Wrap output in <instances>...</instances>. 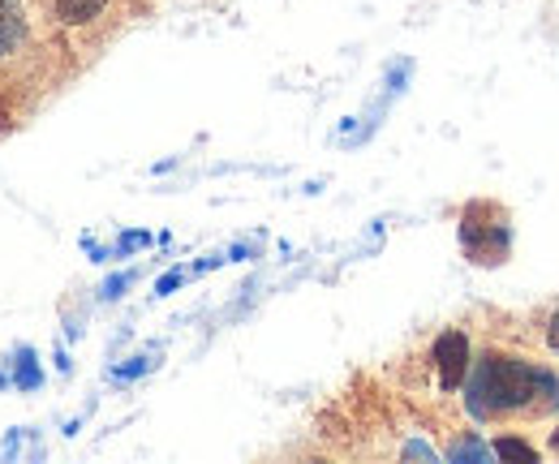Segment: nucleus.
<instances>
[{
	"label": "nucleus",
	"instance_id": "obj_1",
	"mask_svg": "<svg viewBox=\"0 0 559 464\" xmlns=\"http://www.w3.org/2000/svg\"><path fill=\"white\" fill-rule=\"evenodd\" d=\"M559 383L530 366V361H516V357H483L474 361V379H469V413L474 417H495V413H512V408H525L534 396H551Z\"/></svg>",
	"mask_w": 559,
	"mask_h": 464
},
{
	"label": "nucleus",
	"instance_id": "obj_2",
	"mask_svg": "<svg viewBox=\"0 0 559 464\" xmlns=\"http://www.w3.org/2000/svg\"><path fill=\"white\" fill-rule=\"evenodd\" d=\"M435 366H439V388L456 392L469 374V340L461 332H443L435 340Z\"/></svg>",
	"mask_w": 559,
	"mask_h": 464
},
{
	"label": "nucleus",
	"instance_id": "obj_3",
	"mask_svg": "<svg viewBox=\"0 0 559 464\" xmlns=\"http://www.w3.org/2000/svg\"><path fill=\"white\" fill-rule=\"evenodd\" d=\"M104 4H108V0H61V4H57V17H61L66 26H82V22H95V17L104 13Z\"/></svg>",
	"mask_w": 559,
	"mask_h": 464
},
{
	"label": "nucleus",
	"instance_id": "obj_4",
	"mask_svg": "<svg viewBox=\"0 0 559 464\" xmlns=\"http://www.w3.org/2000/svg\"><path fill=\"white\" fill-rule=\"evenodd\" d=\"M495 456H503V461H538V452L530 448V443H521V439H499L495 443Z\"/></svg>",
	"mask_w": 559,
	"mask_h": 464
},
{
	"label": "nucleus",
	"instance_id": "obj_5",
	"mask_svg": "<svg viewBox=\"0 0 559 464\" xmlns=\"http://www.w3.org/2000/svg\"><path fill=\"white\" fill-rule=\"evenodd\" d=\"M547 340H551V348L559 353V310L551 314V328H547Z\"/></svg>",
	"mask_w": 559,
	"mask_h": 464
},
{
	"label": "nucleus",
	"instance_id": "obj_6",
	"mask_svg": "<svg viewBox=\"0 0 559 464\" xmlns=\"http://www.w3.org/2000/svg\"><path fill=\"white\" fill-rule=\"evenodd\" d=\"M181 284V275H168V279H159V293H173Z\"/></svg>",
	"mask_w": 559,
	"mask_h": 464
},
{
	"label": "nucleus",
	"instance_id": "obj_7",
	"mask_svg": "<svg viewBox=\"0 0 559 464\" xmlns=\"http://www.w3.org/2000/svg\"><path fill=\"white\" fill-rule=\"evenodd\" d=\"M556 448H559V435H556Z\"/></svg>",
	"mask_w": 559,
	"mask_h": 464
}]
</instances>
